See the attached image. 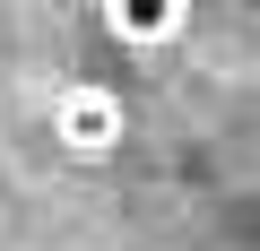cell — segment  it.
<instances>
[{"instance_id":"1","label":"cell","mask_w":260,"mask_h":251,"mask_svg":"<svg viewBox=\"0 0 260 251\" xmlns=\"http://www.w3.org/2000/svg\"><path fill=\"white\" fill-rule=\"evenodd\" d=\"M52 139H61L70 156H104V148L121 139V104H113V95H95V87L61 95V113H52Z\"/></svg>"}]
</instances>
